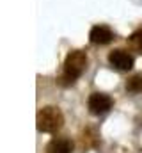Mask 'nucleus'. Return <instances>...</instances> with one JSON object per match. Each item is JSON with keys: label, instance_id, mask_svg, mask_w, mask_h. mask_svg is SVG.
I'll list each match as a JSON object with an SVG mask.
<instances>
[{"label": "nucleus", "instance_id": "nucleus-1", "mask_svg": "<svg viewBox=\"0 0 142 153\" xmlns=\"http://www.w3.org/2000/svg\"><path fill=\"white\" fill-rule=\"evenodd\" d=\"M87 70V53L84 50H75L64 61V68H62V75L59 78L61 85H73L80 76L84 75V71Z\"/></svg>", "mask_w": 142, "mask_h": 153}, {"label": "nucleus", "instance_id": "nucleus-2", "mask_svg": "<svg viewBox=\"0 0 142 153\" xmlns=\"http://www.w3.org/2000/svg\"><path fill=\"white\" fill-rule=\"evenodd\" d=\"M64 125V116L61 112L59 107H43L37 112V119H36V126L39 132L44 134H53L57 132L61 126Z\"/></svg>", "mask_w": 142, "mask_h": 153}, {"label": "nucleus", "instance_id": "nucleus-3", "mask_svg": "<svg viewBox=\"0 0 142 153\" xmlns=\"http://www.w3.org/2000/svg\"><path fill=\"white\" fill-rule=\"evenodd\" d=\"M114 105V100L105 93H92L87 100V109L92 116H103L106 114Z\"/></svg>", "mask_w": 142, "mask_h": 153}, {"label": "nucleus", "instance_id": "nucleus-4", "mask_svg": "<svg viewBox=\"0 0 142 153\" xmlns=\"http://www.w3.org/2000/svg\"><path fill=\"white\" fill-rule=\"evenodd\" d=\"M108 62L119 71H128L133 68V55L126 50H114L108 53Z\"/></svg>", "mask_w": 142, "mask_h": 153}, {"label": "nucleus", "instance_id": "nucleus-5", "mask_svg": "<svg viewBox=\"0 0 142 153\" xmlns=\"http://www.w3.org/2000/svg\"><path fill=\"white\" fill-rule=\"evenodd\" d=\"M114 38L115 34L108 25H94L89 32V41L92 45H108Z\"/></svg>", "mask_w": 142, "mask_h": 153}, {"label": "nucleus", "instance_id": "nucleus-6", "mask_svg": "<svg viewBox=\"0 0 142 153\" xmlns=\"http://www.w3.org/2000/svg\"><path fill=\"white\" fill-rule=\"evenodd\" d=\"M71 152H73V143L66 137H55L46 146V153H71Z\"/></svg>", "mask_w": 142, "mask_h": 153}, {"label": "nucleus", "instance_id": "nucleus-7", "mask_svg": "<svg viewBox=\"0 0 142 153\" xmlns=\"http://www.w3.org/2000/svg\"><path fill=\"white\" fill-rule=\"evenodd\" d=\"M126 91H130V93H141L142 91V75L132 76L126 82Z\"/></svg>", "mask_w": 142, "mask_h": 153}, {"label": "nucleus", "instance_id": "nucleus-8", "mask_svg": "<svg viewBox=\"0 0 142 153\" xmlns=\"http://www.w3.org/2000/svg\"><path fill=\"white\" fill-rule=\"evenodd\" d=\"M130 45H132L137 52L142 53V29L141 30H135V32L130 36Z\"/></svg>", "mask_w": 142, "mask_h": 153}]
</instances>
